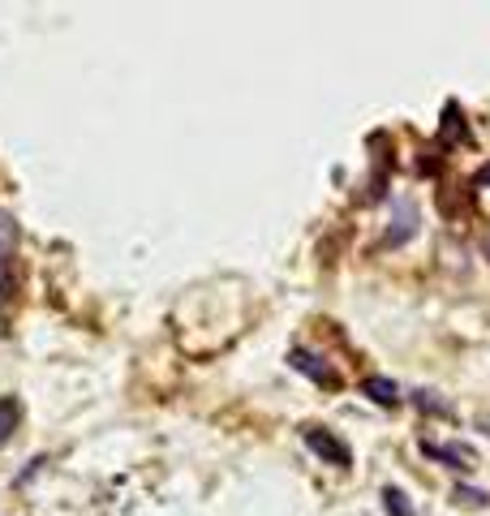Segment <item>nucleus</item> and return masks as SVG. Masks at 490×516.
Listing matches in <instances>:
<instances>
[{"label": "nucleus", "instance_id": "1", "mask_svg": "<svg viewBox=\"0 0 490 516\" xmlns=\"http://www.w3.org/2000/svg\"><path fill=\"white\" fill-rule=\"evenodd\" d=\"M301 439H306V448H310L314 456H323L327 465H340V469H349V465H353V452L344 448L336 435H327V430H319V426H301Z\"/></svg>", "mask_w": 490, "mask_h": 516}, {"label": "nucleus", "instance_id": "4", "mask_svg": "<svg viewBox=\"0 0 490 516\" xmlns=\"http://www.w3.org/2000/svg\"><path fill=\"white\" fill-rule=\"evenodd\" d=\"M22 426V400L18 396H0V448L13 439V430Z\"/></svg>", "mask_w": 490, "mask_h": 516}, {"label": "nucleus", "instance_id": "6", "mask_svg": "<svg viewBox=\"0 0 490 516\" xmlns=\"http://www.w3.org/2000/svg\"><path fill=\"white\" fill-rule=\"evenodd\" d=\"M383 508H387V516H417L400 486H383Z\"/></svg>", "mask_w": 490, "mask_h": 516}, {"label": "nucleus", "instance_id": "8", "mask_svg": "<svg viewBox=\"0 0 490 516\" xmlns=\"http://www.w3.org/2000/svg\"><path fill=\"white\" fill-rule=\"evenodd\" d=\"M456 499H465V504H486V495L482 491H469V486H460Z\"/></svg>", "mask_w": 490, "mask_h": 516}, {"label": "nucleus", "instance_id": "5", "mask_svg": "<svg viewBox=\"0 0 490 516\" xmlns=\"http://www.w3.org/2000/svg\"><path fill=\"white\" fill-rule=\"evenodd\" d=\"M422 452L426 456H435V461H448L452 469H473V452H465V448H443V443H422Z\"/></svg>", "mask_w": 490, "mask_h": 516}, {"label": "nucleus", "instance_id": "2", "mask_svg": "<svg viewBox=\"0 0 490 516\" xmlns=\"http://www.w3.org/2000/svg\"><path fill=\"white\" fill-rule=\"evenodd\" d=\"M288 366H293L297 375H306L310 383H319V387H340V375L310 349H293V353H288Z\"/></svg>", "mask_w": 490, "mask_h": 516}, {"label": "nucleus", "instance_id": "7", "mask_svg": "<svg viewBox=\"0 0 490 516\" xmlns=\"http://www.w3.org/2000/svg\"><path fill=\"white\" fill-rule=\"evenodd\" d=\"M439 134H443V142H465L469 138L465 129H460V108L456 104L443 108V129H439Z\"/></svg>", "mask_w": 490, "mask_h": 516}, {"label": "nucleus", "instance_id": "3", "mask_svg": "<svg viewBox=\"0 0 490 516\" xmlns=\"http://www.w3.org/2000/svg\"><path fill=\"white\" fill-rule=\"evenodd\" d=\"M362 392L374 400V405H383V409L400 405V387L387 379V375H370V379H362Z\"/></svg>", "mask_w": 490, "mask_h": 516}]
</instances>
